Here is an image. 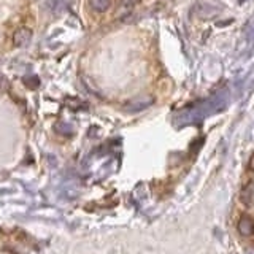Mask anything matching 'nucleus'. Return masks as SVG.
<instances>
[{"label":"nucleus","mask_w":254,"mask_h":254,"mask_svg":"<svg viewBox=\"0 0 254 254\" xmlns=\"http://www.w3.org/2000/svg\"><path fill=\"white\" fill-rule=\"evenodd\" d=\"M154 103V97L153 95H141V97H137L130 100L129 103L126 105V110L129 111H140V110H145L148 108L149 105H153Z\"/></svg>","instance_id":"f257e3e1"},{"label":"nucleus","mask_w":254,"mask_h":254,"mask_svg":"<svg viewBox=\"0 0 254 254\" xmlns=\"http://www.w3.org/2000/svg\"><path fill=\"white\" fill-rule=\"evenodd\" d=\"M238 230L243 237H251L254 234V221L250 216H242L238 222Z\"/></svg>","instance_id":"7ed1b4c3"},{"label":"nucleus","mask_w":254,"mask_h":254,"mask_svg":"<svg viewBox=\"0 0 254 254\" xmlns=\"http://www.w3.org/2000/svg\"><path fill=\"white\" fill-rule=\"evenodd\" d=\"M32 40V30L29 27H21L13 34V42L16 46H27Z\"/></svg>","instance_id":"f03ea898"},{"label":"nucleus","mask_w":254,"mask_h":254,"mask_svg":"<svg viewBox=\"0 0 254 254\" xmlns=\"http://www.w3.org/2000/svg\"><path fill=\"white\" fill-rule=\"evenodd\" d=\"M121 2H123V5H126V6H133V5L140 3L141 0H121Z\"/></svg>","instance_id":"423d86ee"},{"label":"nucleus","mask_w":254,"mask_h":254,"mask_svg":"<svg viewBox=\"0 0 254 254\" xmlns=\"http://www.w3.org/2000/svg\"><path fill=\"white\" fill-rule=\"evenodd\" d=\"M242 202L246 205V206H251L254 205V183H250V185H246L243 189H242Z\"/></svg>","instance_id":"20e7f679"},{"label":"nucleus","mask_w":254,"mask_h":254,"mask_svg":"<svg viewBox=\"0 0 254 254\" xmlns=\"http://www.w3.org/2000/svg\"><path fill=\"white\" fill-rule=\"evenodd\" d=\"M250 169L251 170H254V154L251 156V159H250Z\"/></svg>","instance_id":"0eeeda50"},{"label":"nucleus","mask_w":254,"mask_h":254,"mask_svg":"<svg viewBox=\"0 0 254 254\" xmlns=\"http://www.w3.org/2000/svg\"><path fill=\"white\" fill-rule=\"evenodd\" d=\"M0 254H13V253L8 251V250H2V251H0Z\"/></svg>","instance_id":"6e6552de"},{"label":"nucleus","mask_w":254,"mask_h":254,"mask_svg":"<svg viewBox=\"0 0 254 254\" xmlns=\"http://www.w3.org/2000/svg\"><path fill=\"white\" fill-rule=\"evenodd\" d=\"M89 5L94 11L97 13H105L111 6V0H89Z\"/></svg>","instance_id":"39448f33"}]
</instances>
